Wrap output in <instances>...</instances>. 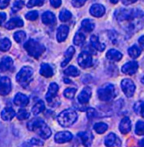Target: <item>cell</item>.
<instances>
[{
  "mask_svg": "<svg viewBox=\"0 0 144 147\" xmlns=\"http://www.w3.org/2000/svg\"><path fill=\"white\" fill-rule=\"evenodd\" d=\"M106 56L109 60L113 61H119L122 58V54L117 50L111 49L107 52Z\"/></svg>",
  "mask_w": 144,
  "mask_h": 147,
  "instance_id": "25",
  "label": "cell"
},
{
  "mask_svg": "<svg viewBox=\"0 0 144 147\" xmlns=\"http://www.w3.org/2000/svg\"><path fill=\"white\" fill-rule=\"evenodd\" d=\"M82 26L87 32H91L95 28V24L90 19H84L82 22Z\"/></svg>",
  "mask_w": 144,
  "mask_h": 147,
  "instance_id": "31",
  "label": "cell"
},
{
  "mask_svg": "<svg viewBox=\"0 0 144 147\" xmlns=\"http://www.w3.org/2000/svg\"><path fill=\"white\" fill-rule=\"evenodd\" d=\"M29 102V98L24 94L21 93H17L14 99V104L19 107H25Z\"/></svg>",
  "mask_w": 144,
  "mask_h": 147,
  "instance_id": "16",
  "label": "cell"
},
{
  "mask_svg": "<svg viewBox=\"0 0 144 147\" xmlns=\"http://www.w3.org/2000/svg\"><path fill=\"white\" fill-rule=\"evenodd\" d=\"M91 94V89L88 86H86L78 96V100L81 104H86L89 102Z\"/></svg>",
  "mask_w": 144,
  "mask_h": 147,
  "instance_id": "13",
  "label": "cell"
},
{
  "mask_svg": "<svg viewBox=\"0 0 144 147\" xmlns=\"http://www.w3.org/2000/svg\"><path fill=\"white\" fill-rule=\"evenodd\" d=\"M77 119V112L71 109L62 111L57 117L58 123L64 127H70L76 122Z\"/></svg>",
  "mask_w": 144,
  "mask_h": 147,
  "instance_id": "3",
  "label": "cell"
},
{
  "mask_svg": "<svg viewBox=\"0 0 144 147\" xmlns=\"http://www.w3.org/2000/svg\"><path fill=\"white\" fill-rule=\"evenodd\" d=\"M143 107H144V103L143 101L141 100V101H138L134 104L133 109L134 112L137 114L141 115L142 117H144Z\"/></svg>",
  "mask_w": 144,
  "mask_h": 147,
  "instance_id": "35",
  "label": "cell"
},
{
  "mask_svg": "<svg viewBox=\"0 0 144 147\" xmlns=\"http://www.w3.org/2000/svg\"><path fill=\"white\" fill-rule=\"evenodd\" d=\"M12 46L11 41L7 38L0 40V51L6 52L9 51Z\"/></svg>",
  "mask_w": 144,
  "mask_h": 147,
  "instance_id": "30",
  "label": "cell"
},
{
  "mask_svg": "<svg viewBox=\"0 0 144 147\" xmlns=\"http://www.w3.org/2000/svg\"><path fill=\"white\" fill-rule=\"evenodd\" d=\"M78 63L84 69L88 68L92 65V58L89 53L82 52L78 57Z\"/></svg>",
  "mask_w": 144,
  "mask_h": 147,
  "instance_id": "7",
  "label": "cell"
},
{
  "mask_svg": "<svg viewBox=\"0 0 144 147\" xmlns=\"http://www.w3.org/2000/svg\"><path fill=\"white\" fill-rule=\"evenodd\" d=\"M139 65L136 61H130L124 64L122 67V71L126 75H132L138 70Z\"/></svg>",
  "mask_w": 144,
  "mask_h": 147,
  "instance_id": "12",
  "label": "cell"
},
{
  "mask_svg": "<svg viewBox=\"0 0 144 147\" xmlns=\"http://www.w3.org/2000/svg\"><path fill=\"white\" fill-rule=\"evenodd\" d=\"M33 70L29 66H24L16 76L17 82L23 88H26L32 80Z\"/></svg>",
  "mask_w": 144,
  "mask_h": 147,
  "instance_id": "4",
  "label": "cell"
},
{
  "mask_svg": "<svg viewBox=\"0 0 144 147\" xmlns=\"http://www.w3.org/2000/svg\"><path fill=\"white\" fill-rule=\"evenodd\" d=\"M72 13L71 12L67 10L64 9L61 11L59 15V19L61 22H67L71 19L72 18Z\"/></svg>",
  "mask_w": 144,
  "mask_h": 147,
  "instance_id": "36",
  "label": "cell"
},
{
  "mask_svg": "<svg viewBox=\"0 0 144 147\" xmlns=\"http://www.w3.org/2000/svg\"><path fill=\"white\" fill-rule=\"evenodd\" d=\"M24 47L28 55L38 59L45 52V47L33 39H30L24 44Z\"/></svg>",
  "mask_w": 144,
  "mask_h": 147,
  "instance_id": "2",
  "label": "cell"
},
{
  "mask_svg": "<svg viewBox=\"0 0 144 147\" xmlns=\"http://www.w3.org/2000/svg\"><path fill=\"white\" fill-rule=\"evenodd\" d=\"M87 0H72L73 6L75 7H80L82 6Z\"/></svg>",
  "mask_w": 144,
  "mask_h": 147,
  "instance_id": "44",
  "label": "cell"
},
{
  "mask_svg": "<svg viewBox=\"0 0 144 147\" xmlns=\"http://www.w3.org/2000/svg\"><path fill=\"white\" fill-rule=\"evenodd\" d=\"M128 52L129 56L133 59L137 58L141 54L140 49L136 45H134L131 48H130L128 50Z\"/></svg>",
  "mask_w": 144,
  "mask_h": 147,
  "instance_id": "34",
  "label": "cell"
},
{
  "mask_svg": "<svg viewBox=\"0 0 144 147\" xmlns=\"http://www.w3.org/2000/svg\"><path fill=\"white\" fill-rule=\"evenodd\" d=\"M69 27L66 25H61L58 29L56 37L58 42H61L64 41L68 37L69 33Z\"/></svg>",
  "mask_w": 144,
  "mask_h": 147,
  "instance_id": "20",
  "label": "cell"
},
{
  "mask_svg": "<svg viewBox=\"0 0 144 147\" xmlns=\"http://www.w3.org/2000/svg\"><path fill=\"white\" fill-rule=\"evenodd\" d=\"M90 12L92 16L97 18H100L104 15L105 12V9L102 5L95 4L91 7Z\"/></svg>",
  "mask_w": 144,
  "mask_h": 147,
  "instance_id": "18",
  "label": "cell"
},
{
  "mask_svg": "<svg viewBox=\"0 0 144 147\" xmlns=\"http://www.w3.org/2000/svg\"><path fill=\"white\" fill-rule=\"evenodd\" d=\"M13 65L12 59L9 56L3 57L0 62V72H5L10 70Z\"/></svg>",
  "mask_w": 144,
  "mask_h": 147,
  "instance_id": "19",
  "label": "cell"
},
{
  "mask_svg": "<svg viewBox=\"0 0 144 147\" xmlns=\"http://www.w3.org/2000/svg\"><path fill=\"white\" fill-rule=\"evenodd\" d=\"M74 53H75L74 48L72 46L69 47L65 53V60L61 63V67L65 66L70 62Z\"/></svg>",
  "mask_w": 144,
  "mask_h": 147,
  "instance_id": "27",
  "label": "cell"
},
{
  "mask_svg": "<svg viewBox=\"0 0 144 147\" xmlns=\"http://www.w3.org/2000/svg\"><path fill=\"white\" fill-rule=\"evenodd\" d=\"M90 41L92 46L97 51L102 52L104 49H105V45L104 44H103L100 43L99 41L98 38L95 35H92Z\"/></svg>",
  "mask_w": 144,
  "mask_h": 147,
  "instance_id": "26",
  "label": "cell"
},
{
  "mask_svg": "<svg viewBox=\"0 0 144 147\" xmlns=\"http://www.w3.org/2000/svg\"><path fill=\"white\" fill-rule=\"evenodd\" d=\"M45 109V105L44 102L40 100L38 101L33 107L32 111L34 115H38L40 113L42 112Z\"/></svg>",
  "mask_w": 144,
  "mask_h": 147,
  "instance_id": "28",
  "label": "cell"
},
{
  "mask_svg": "<svg viewBox=\"0 0 144 147\" xmlns=\"http://www.w3.org/2000/svg\"><path fill=\"white\" fill-rule=\"evenodd\" d=\"M29 130L35 132L43 139H48L52 134L48 125L41 119H33L27 123Z\"/></svg>",
  "mask_w": 144,
  "mask_h": 147,
  "instance_id": "1",
  "label": "cell"
},
{
  "mask_svg": "<svg viewBox=\"0 0 144 147\" xmlns=\"http://www.w3.org/2000/svg\"><path fill=\"white\" fill-rule=\"evenodd\" d=\"M24 5V2L22 0H19L15 2L12 5V11L13 12H18L21 10Z\"/></svg>",
  "mask_w": 144,
  "mask_h": 147,
  "instance_id": "41",
  "label": "cell"
},
{
  "mask_svg": "<svg viewBox=\"0 0 144 147\" xmlns=\"http://www.w3.org/2000/svg\"><path fill=\"white\" fill-rule=\"evenodd\" d=\"M121 88L127 97L131 98L134 95L136 86L132 80L130 79H123L121 82Z\"/></svg>",
  "mask_w": 144,
  "mask_h": 147,
  "instance_id": "6",
  "label": "cell"
},
{
  "mask_svg": "<svg viewBox=\"0 0 144 147\" xmlns=\"http://www.w3.org/2000/svg\"><path fill=\"white\" fill-rule=\"evenodd\" d=\"M6 19V14L5 12H0V26Z\"/></svg>",
  "mask_w": 144,
  "mask_h": 147,
  "instance_id": "48",
  "label": "cell"
},
{
  "mask_svg": "<svg viewBox=\"0 0 144 147\" xmlns=\"http://www.w3.org/2000/svg\"><path fill=\"white\" fill-rule=\"evenodd\" d=\"M59 91V86L56 83H52L50 84L48 91L46 95V99L48 103H51L55 98Z\"/></svg>",
  "mask_w": 144,
  "mask_h": 147,
  "instance_id": "14",
  "label": "cell"
},
{
  "mask_svg": "<svg viewBox=\"0 0 144 147\" xmlns=\"http://www.w3.org/2000/svg\"><path fill=\"white\" fill-rule=\"evenodd\" d=\"M42 20L43 24L48 25L55 24L56 22L55 16L50 11L44 12L42 16Z\"/></svg>",
  "mask_w": 144,
  "mask_h": 147,
  "instance_id": "22",
  "label": "cell"
},
{
  "mask_svg": "<svg viewBox=\"0 0 144 147\" xmlns=\"http://www.w3.org/2000/svg\"><path fill=\"white\" fill-rule=\"evenodd\" d=\"M16 113L12 107H6L1 112V118L4 121H10L15 116Z\"/></svg>",
  "mask_w": 144,
  "mask_h": 147,
  "instance_id": "24",
  "label": "cell"
},
{
  "mask_svg": "<svg viewBox=\"0 0 144 147\" xmlns=\"http://www.w3.org/2000/svg\"><path fill=\"white\" fill-rule=\"evenodd\" d=\"M73 135L69 131H64L58 133L54 138L55 142L56 143L62 144L72 140Z\"/></svg>",
  "mask_w": 144,
  "mask_h": 147,
  "instance_id": "11",
  "label": "cell"
},
{
  "mask_svg": "<svg viewBox=\"0 0 144 147\" xmlns=\"http://www.w3.org/2000/svg\"><path fill=\"white\" fill-rule=\"evenodd\" d=\"M139 146L140 147H144V139H143L140 142Z\"/></svg>",
  "mask_w": 144,
  "mask_h": 147,
  "instance_id": "51",
  "label": "cell"
},
{
  "mask_svg": "<svg viewBox=\"0 0 144 147\" xmlns=\"http://www.w3.org/2000/svg\"><path fill=\"white\" fill-rule=\"evenodd\" d=\"M45 0H30L26 5V6L29 8L33 7L34 6H41L45 3Z\"/></svg>",
  "mask_w": 144,
  "mask_h": 147,
  "instance_id": "42",
  "label": "cell"
},
{
  "mask_svg": "<svg viewBox=\"0 0 144 147\" xmlns=\"http://www.w3.org/2000/svg\"><path fill=\"white\" fill-rule=\"evenodd\" d=\"M26 38V34L23 31H19L14 33V38L18 43L22 42Z\"/></svg>",
  "mask_w": 144,
  "mask_h": 147,
  "instance_id": "39",
  "label": "cell"
},
{
  "mask_svg": "<svg viewBox=\"0 0 144 147\" xmlns=\"http://www.w3.org/2000/svg\"><path fill=\"white\" fill-rule=\"evenodd\" d=\"M30 116V113L25 110H19L17 113V118L19 120H25L28 119Z\"/></svg>",
  "mask_w": 144,
  "mask_h": 147,
  "instance_id": "40",
  "label": "cell"
},
{
  "mask_svg": "<svg viewBox=\"0 0 144 147\" xmlns=\"http://www.w3.org/2000/svg\"><path fill=\"white\" fill-rule=\"evenodd\" d=\"M50 3L54 8H58L61 5V0H50Z\"/></svg>",
  "mask_w": 144,
  "mask_h": 147,
  "instance_id": "47",
  "label": "cell"
},
{
  "mask_svg": "<svg viewBox=\"0 0 144 147\" xmlns=\"http://www.w3.org/2000/svg\"><path fill=\"white\" fill-rule=\"evenodd\" d=\"M85 39L84 34L81 32H78L74 38V43L76 46H81L84 43Z\"/></svg>",
  "mask_w": 144,
  "mask_h": 147,
  "instance_id": "33",
  "label": "cell"
},
{
  "mask_svg": "<svg viewBox=\"0 0 144 147\" xmlns=\"http://www.w3.org/2000/svg\"><path fill=\"white\" fill-rule=\"evenodd\" d=\"M10 0H0V9H4L6 8L9 3Z\"/></svg>",
  "mask_w": 144,
  "mask_h": 147,
  "instance_id": "46",
  "label": "cell"
},
{
  "mask_svg": "<svg viewBox=\"0 0 144 147\" xmlns=\"http://www.w3.org/2000/svg\"><path fill=\"white\" fill-rule=\"evenodd\" d=\"M64 73L67 76H73V77H76V76H78L79 75L80 71L75 66H70L67 69H65L64 70Z\"/></svg>",
  "mask_w": 144,
  "mask_h": 147,
  "instance_id": "32",
  "label": "cell"
},
{
  "mask_svg": "<svg viewBox=\"0 0 144 147\" xmlns=\"http://www.w3.org/2000/svg\"><path fill=\"white\" fill-rule=\"evenodd\" d=\"M38 12L36 10L29 11L25 15V18L27 20H29L31 21L36 20V19L38 18Z\"/></svg>",
  "mask_w": 144,
  "mask_h": 147,
  "instance_id": "43",
  "label": "cell"
},
{
  "mask_svg": "<svg viewBox=\"0 0 144 147\" xmlns=\"http://www.w3.org/2000/svg\"><path fill=\"white\" fill-rule=\"evenodd\" d=\"M12 90V82L10 79L6 76L0 79V95L6 96Z\"/></svg>",
  "mask_w": 144,
  "mask_h": 147,
  "instance_id": "8",
  "label": "cell"
},
{
  "mask_svg": "<svg viewBox=\"0 0 144 147\" xmlns=\"http://www.w3.org/2000/svg\"><path fill=\"white\" fill-rule=\"evenodd\" d=\"M137 0H122V3L125 5H128L136 2Z\"/></svg>",
  "mask_w": 144,
  "mask_h": 147,
  "instance_id": "49",
  "label": "cell"
},
{
  "mask_svg": "<svg viewBox=\"0 0 144 147\" xmlns=\"http://www.w3.org/2000/svg\"><path fill=\"white\" fill-rule=\"evenodd\" d=\"M39 73L45 78H51L54 75V71L52 68L49 64L43 63L41 65Z\"/></svg>",
  "mask_w": 144,
  "mask_h": 147,
  "instance_id": "23",
  "label": "cell"
},
{
  "mask_svg": "<svg viewBox=\"0 0 144 147\" xmlns=\"http://www.w3.org/2000/svg\"><path fill=\"white\" fill-rule=\"evenodd\" d=\"M77 89L69 88L66 89L64 92V96L68 99H73L75 95Z\"/></svg>",
  "mask_w": 144,
  "mask_h": 147,
  "instance_id": "37",
  "label": "cell"
},
{
  "mask_svg": "<svg viewBox=\"0 0 144 147\" xmlns=\"http://www.w3.org/2000/svg\"><path fill=\"white\" fill-rule=\"evenodd\" d=\"M135 133L137 135H144V123L142 121H139L136 123V128H135Z\"/></svg>",
  "mask_w": 144,
  "mask_h": 147,
  "instance_id": "38",
  "label": "cell"
},
{
  "mask_svg": "<svg viewBox=\"0 0 144 147\" xmlns=\"http://www.w3.org/2000/svg\"><path fill=\"white\" fill-rule=\"evenodd\" d=\"M121 144L120 139L114 133H110L105 139V145L107 147H113L115 146H120Z\"/></svg>",
  "mask_w": 144,
  "mask_h": 147,
  "instance_id": "15",
  "label": "cell"
},
{
  "mask_svg": "<svg viewBox=\"0 0 144 147\" xmlns=\"http://www.w3.org/2000/svg\"><path fill=\"white\" fill-rule=\"evenodd\" d=\"M136 13L132 10H126L125 9L118 10L115 13L117 19L120 21L128 20L133 19L135 17Z\"/></svg>",
  "mask_w": 144,
  "mask_h": 147,
  "instance_id": "9",
  "label": "cell"
},
{
  "mask_svg": "<svg viewBox=\"0 0 144 147\" xmlns=\"http://www.w3.org/2000/svg\"><path fill=\"white\" fill-rule=\"evenodd\" d=\"M119 129L123 134L128 133L131 130V121L128 117H125L120 121Z\"/></svg>",
  "mask_w": 144,
  "mask_h": 147,
  "instance_id": "17",
  "label": "cell"
},
{
  "mask_svg": "<svg viewBox=\"0 0 144 147\" xmlns=\"http://www.w3.org/2000/svg\"><path fill=\"white\" fill-rule=\"evenodd\" d=\"M24 22L20 18H14L10 19L6 24L5 27L9 30H12L16 28H19L23 26Z\"/></svg>",
  "mask_w": 144,
  "mask_h": 147,
  "instance_id": "21",
  "label": "cell"
},
{
  "mask_svg": "<svg viewBox=\"0 0 144 147\" xmlns=\"http://www.w3.org/2000/svg\"><path fill=\"white\" fill-rule=\"evenodd\" d=\"M139 43L141 45V46H142V47L143 48L144 46V36H141L139 39Z\"/></svg>",
  "mask_w": 144,
  "mask_h": 147,
  "instance_id": "50",
  "label": "cell"
},
{
  "mask_svg": "<svg viewBox=\"0 0 144 147\" xmlns=\"http://www.w3.org/2000/svg\"><path fill=\"white\" fill-rule=\"evenodd\" d=\"M30 143L32 145L37 146H43L44 144L42 140H41L40 139H37V138H32L31 140Z\"/></svg>",
  "mask_w": 144,
  "mask_h": 147,
  "instance_id": "45",
  "label": "cell"
},
{
  "mask_svg": "<svg viewBox=\"0 0 144 147\" xmlns=\"http://www.w3.org/2000/svg\"><path fill=\"white\" fill-rule=\"evenodd\" d=\"M97 96L102 101H109L115 96V88L111 84H105L97 90Z\"/></svg>",
  "mask_w": 144,
  "mask_h": 147,
  "instance_id": "5",
  "label": "cell"
},
{
  "mask_svg": "<svg viewBox=\"0 0 144 147\" xmlns=\"http://www.w3.org/2000/svg\"><path fill=\"white\" fill-rule=\"evenodd\" d=\"M108 129L107 124L104 123H96L94 126V129L97 134H103Z\"/></svg>",
  "mask_w": 144,
  "mask_h": 147,
  "instance_id": "29",
  "label": "cell"
},
{
  "mask_svg": "<svg viewBox=\"0 0 144 147\" xmlns=\"http://www.w3.org/2000/svg\"><path fill=\"white\" fill-rule=\"evenodd\" d=\"M110 2H111L112 3H113V4H116L117 3H118V2L119 0H110Z\"/></svg>",
  "mask_w": 144,
  "mask_h": 147,
  "instance_id": "52",
  "label": "cell"
},
{
  "mask_svg": "<svg viewBox=\"0 0 144 147\" xmlns=\"http://www.w3.org/2000/svg\"><path fill=\"white\" fill-rule=\"evenodd\" d=\"M78 137L80 138L82 144L85 147H90L91 146L93 140L94 135L90 131H82L78 134Z\"/></svg>",
  "mask_w": 144,
  "mask_h": 147,
  "instance_id": "10",
  "label": "cell"
}]
</instances>
